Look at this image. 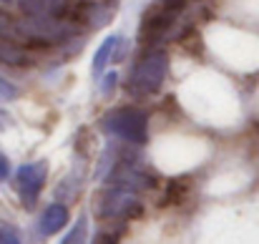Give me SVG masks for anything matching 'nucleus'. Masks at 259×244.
Wrapping results in <instances>:
<instances>
[{"instance_id":"nucleus-17","label":"nucleus","mask_w":259,"mask_h":244,"mask_svg":"<svg viewBox=\"0 0 259 244\" xmlns=\"http://www.w3.org/2000/svg\"><path fill=\"white\" fill-rule=\"evenodd\" d=\"M164 5H169V8H174V10H181L184 5H186V0H161Z\"/></svg>"},{"instance_id":"nucleus-13","label":"nucleus","mask_w":259,"mask_h":244,"mask_svg":"<svg viewBox=\"0 0 259 244\" xmlns=\"http://www.w3.org/2000/svg\"><path fill=\"white\" fill-rule=\"evenodd\" d=\"M0 244H20V237L10 227H0Z\"/></svg>"},{"instance_id":"nucleus-18","label":"nucleus","mask_w":259,"mask_h":244,"mask_svg":"<svg viewBox=\"0 0 259 244\" xmlns=\"http://www.w3.org/2000/svg\"><path fill=\"white\" fill-rule=\"evenodd\" d=\"M0 3H10V0H0Z\"/></svg>"},{"instance_id":"nucleus-7","label":"nucleus","mask_w":259,"mask_h":244,"mask_svg":"<svg viewBox=\"0 0 259 244\" xmlns=\"http://www.w3.org/2000/svg\"><path fill=\"white\" fill-rule=\"evenodd\" d=\"M20 8L28 18H66L68 0H20Z\"/></svg>"},{"instance_id":"nucleus-15","label":"nucleus","mask_w":259,"mask_h":244,"mask_svg":"<svg viewBox=\"0 0 259 244\" xmlns=\"http://www.w3.org/2000/svg\"><path fill=\"white\" fill-rule=\"evenodd\" d=\"M15 35V25L8 20V15H0V38H13Z\"/></svg>"},{"instance_id":"nucleus-12","label":"nucleus","mask_w":259,"mask_h":244,"mask_svg":"<svg viewBox=\"0 0 259 244\" xmlns=\"http://www.w3.org/2000/svg\"><path fill=\"white\" fill-rule=\"evenodd\" d=\"M15 96H18V88L8 81V78L0 76V101H13Z\"/></svg>"},{"instance_id":"nucleus-2","label":"nucleus","mask_w":259,"mask_h":244,"mask_svg":"<svg viewBox=\"0 0 259 244\" xmlns=\"http://www.w3.org/2000/svg\"><path fill=\"white\" fill-rule=\"evenodd\" d=\"M166 73H169V56H166V51L151 48L134 66V71H131V76L126 81V88L134 96H151V93H156L164 86Z\"/></svg>"},{"instance_id":"nucleus-6","label":"nucleus","mask_w":259,"mask_h":244,"mask_svg":"<svg viewBox=\"0 0 259 244\" xmlns=\"http://www.w3.org/2000/svg\"><path fill=\"white\" fill-rule=\"evenodd\" d=\"M46 174H48V164L46 161H33V164H23L15 174L18 179V194H20V201L33 209L35 201H38V194L46 184Z\"/></svg>"},{"instance_id":"nucleus-5","label":"nucleus","mask_w":259,"mask_h":244,"mask_svg":"<svg viewBox=\"0 0 259 244\" xmlns=\"http://www.w3.org/2000/svg\"><path fill=\"white\" fill-rule=\"evenodd\" d=\"M176 18H179V10H174L169 5H164L161 0L154 3L144 15H141V25H139V43L151 48L156 43H161L171 28L176 25Z\"/></svg>"},{"instance_id":"nucleus-14","label":"nucleus","mask_w":259,"mask_h":244,"mask_svg":"<svg viewBox=\"0 0 259 244\" xmlns=\"http://www.w3.org/2000/svg\"><path fill=\"white\" fill-rule=\"evenodd\" d=\"M116 81H118L116 73H106L103 81H101V93H103V96H111V91L116 88Z\"/></svg>"},{"instance_id":"nucleus-10","label":"nucleus","mask_w":259,"mask_h":244,"mask_svg":"<svg viewBox=\"0 0 259 244\" xmlns=\"http://www.w3.org/2000/svg\"><path fill=\"white\" fill-rule=\"evenodd\" d=\"M118 35H108L101 46H98V51H96V56H93V63H91V68H93V76H101L103 73V68L113 61V51L118 48Z\"/></svg>"},{"instance_id":"nucleus-16","label":"nucleus","mask_w":259,"mask_h":244,"mask_svg":"<svg viewBox=\"0 0 259 244\" xmlns=\"http://www.w3.org/2000/svg\"><path fill=\"white\" fill-rule=\"evenodd\" d=\"M8 174H10V161H8L5 154H0V181H5Z\"/></svg>"},{"instance_id":"nucleus-4","label":"nucleus","mask_w":259,"mask_h":244,"mask_svg":"<svg viewBox=\"0 0 259 244\" xmlns=\"http://www.w3.org/2000/svg\"><path fill=\"white\" fill-rule=\"evenodd\" d=\"M96 212L106 219H131L144 212L139 191L126 186H108L96 199Z\"/></svg>"},{"instance_id":"nucleus-1","label":"nucleus","mask_w":259,"mask_h":244,"mask_svg":"<svg viewBox=\"0 0 259 244\" xmlns=\"http://www.w3.org/2000/svg\"><path fill=\"white\" fill-rule=\"evenodd\" d=\"M98 126L108 136H116V139L128 141V144L141 146V144L149 141V116L136 106H121V108L108 111L98 121Z\"/></svg>"},{"instance_id":"nucleus-3","label":"nucleus","mask_w":259,"mask_h":244,"mask_svg":"<svg viewBox=\"0 0 259 244\" xmlns=\"http://www.w3.org/2000/svg\"><path fill=\"white\" fill-rule=\"evenodd\" d=\"M78 33V25H73L66 18H28L25 23L15 25V35H23L30 43H63Z\"/></svg>"},{"instance_id":"nucleus-11","label":"nucleus","mask_w":259,"mask_h":244,"mask_svg":"<svg viewBox=\"0 0 259 244\" xmlns=\"http://www.w3.org/2000/svg\"><path fill=\"white\" fill-rule=\"evenodd\" d=\"M88 239V219L86 214L83 217H78V222L68 229V234L61 239V244H86Z\"/></svg>"},{"instance_id":"nucleus-9","label":"nucleus","mask_w":259,"mask_h":244,"mask_svg":"<svg viewBox=\"0 0 259 244\" xmlns=\"http://www.w3.org/2000/svg\"><path fill=\"white\" fill-rule=\"evenodd\" d=\"M0 63H5V66H30L33 56L25 48H20L18 43H13L10 38H0Z\"/></svg>"},{"instance_id":"nucleus-8","label":"nucleus","mask_w":259,"mask_h":244,"mask_svg":"<svg viewBox=\"0 0 259 244\" xmlns=\"http://www.w3.org/2000/svg\"><path fill=\"white\" fill-rule=\"evenodd\" d=\"M66 224H68V207H63V204H51V207L43 212V217L38 219V232H40L43 237H51V234L61 232Z\"/></svg>"}]
</instances>
